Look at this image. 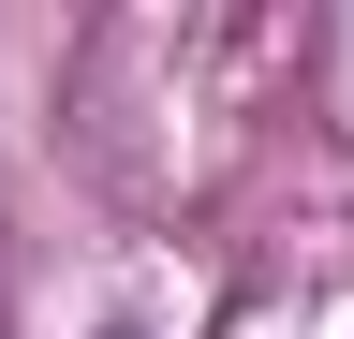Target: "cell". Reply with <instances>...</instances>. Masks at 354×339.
<instances>
[{
	"mask_svg": "<svg viewBox=\"0 0 354 339\" xmlns=\"http://www.w3.org/2000/svg\"><path fill=\"white\" fill-rule=\"evenodd\" d=\"M118 339H133V325H118Z\"/></svg>",
	"mask_w": 354,
	"mask_h": 339,
	"instance_id": "obj_1",
	"label": "cell"
}]
</instances>
